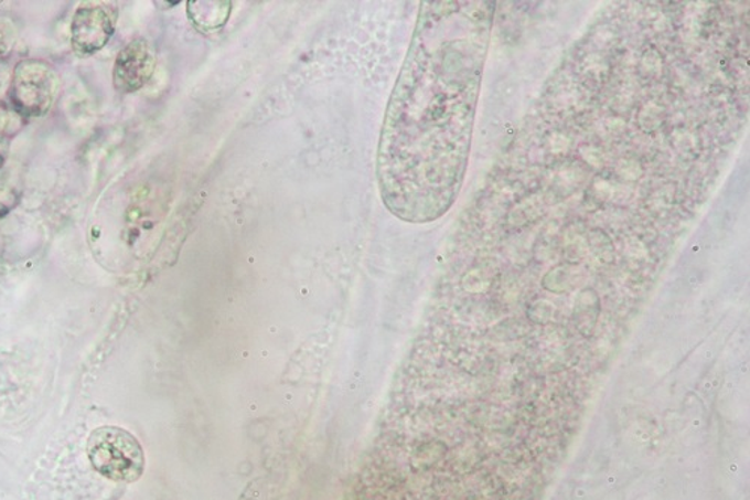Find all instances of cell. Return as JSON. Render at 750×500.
Returning <instances> with one entry per match:
<instances>
[{"mask_svg":"<svg viewBox=\"0 0 750 500\" xmlns=\"http://www.w3.org/2000/svg\"><path fill=\"white\" fill-rule=\"evenodd\" d=\"M494 2H424L395 83L377 152L383 203L427 224L464 182Z\"/></svg>","mask_w":750,"mask_h":500,"instance_id":"cell-1","label":"cell"},{"mask_svg":"<svg viewBox=\"0 0 750 500\" xmlns=\"http://www.w3.org/2000/svg\"><path fill=\"white\" fill-rule=\"evenodd\" d=\"M87 457L101 477L116 482H136L146 469L144 449L137 437L116 425H104L90 433Z\"/></svg>","mask_w":750,"mask_h":500,"instance_id":"cell-2","label":"cell"},{"mask_svg":"<svg viewBox=\"0 0 750 500\" xmlns=\"http://www.w3.org/2000/svg\"><path fill=\"white\" fill-rule=\"evenodd\" d=\"M61 81L49 62L23 60L15 65L10 87V102L23 118H44L52 110Z\"/></svg>","mask_w":750,"mask_h":500,"instance_id":"cell-3","label":"cell"},{"mask_svg":"<svg viewBox=\"0 0 750 500\" xmlns=\"http://www.w3.org/2000/svg\"><path fill=\"white\" fill-rule=\"evenodd\" d=\"M119 8L113 2H83L71 22V47L78 57L101 52L115 35Z\"/></svg>","mask_w":750,"mask_h":500,"instance_id":"cell-4","label":"cell"},{"mask_svg":"<svg viewBox=\"0 0 750 500\" xmlns=\"http://www.w3.org/2000/svg\"><path fill=\"white\" fill-rule=\"evenodd\" d=\"M157 68V53L146 39L125 45L113 65V85L122 94H135L152 78Z\"/></svg>","mask_w":750,"mask_h":500,"instance_id":"cell-5","label":"cell"},{"mask_svg":"<svg viewBox=\"0 0 750 500\" xmlns=\"http://www.w3.org/2000/svg\"><path fill=\"white\" fill-rule=\"evenodd\" d=\"M188 17L191 23L200 32L211 33L218 31L228 22L232 12V2H188Z\"/></svg>","mask_w":750,"mask_h":500,"instance_id":"cell-6","label":"cell"},{"mask_svg":"<svg viewBox=\"0 0 750 500\" xmlns=\"http://www.w3.org/2000/svg\"><path fill=\"white\" fill-rule=\"evenodd\" d=\"M20 200H22V191L7 183H0V219L10 214L19 205Z\"/></svg>","mask_w":750,"mask_h":500,"instance_id":"cell-7","label":"cell"},{"mask_svg":"<svg viewBox=\"0 0 750 500\" xmlns=\"http://www.w3.org/2000/svg\"><path fill=\"white\" fill-rule=\"evenodd\" d=\"M17 32L11 20L0 19V60L7 56L14 47Z\"/></svg>","mask_w":750,"mask_h":500,"instance_id":"cell-8","label":"cell"},{"mask_svg":"<svg viewBox=\"0 0 750 500\" xmlns=\"http://www.w3.org/2000/svg\"><path fill=\"white\" fill-rule=\"evenodd\" d=\"M8 151H10V140L7 137H0V169L6 164Z\"/></svg>","mask_w":750,"mask_h":500,"instance_id":"cell-9","label":"cell"},{"mask_svg":"<svg viewBox=\"0 0 750 500\" xmlns=\"http://www.w3.org/2000/svg\"><path fill=\"white\" fill-rule=\"evenodd\" d=\"M8 124H10V115L6 108L0 107V137H3L2 132L6 131Z\"/></svg>","mask_w":750,"mask_h":500,"instance_id":"cell-10","label":"cell"}]
</instances>
